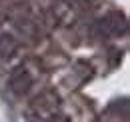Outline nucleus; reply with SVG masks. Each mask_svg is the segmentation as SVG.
Masks as SVG:
<instances>
[{
    "instance_id": "1",
    "label": "nucleus",
    "mask_w": 130,
    "mask_h": 122,
    "mask_svg": "<svg viewBox=\"0 0 130 122\" xmlns=\"http://www.w3.org/2000/svg\"><path fill=\"white\" fill-rule=\"evenodd\" d=\"M42 72L40 60H24L14 66L8 74V88L16 96H26L38 84V76Z\"/></svg>"
},
{
    "instance_id": "2",
    "label": "nucleus",
    "mask_w": 130,
    "mask_h": 122,
    "mask_svg": "<svg viewBox=\"0 0 130 122\" xmlns=\"http://www.w3.org/2000/svg\"><path fill=\"white\" fill-rule=\"evenodd\" d=\"M60 106V96L56 90H42L32 98L28 106V118L30 122H50L52 116L58 112Z\"/></svg>"
},
{
    "instance_id": "3",
    "label": "nucleus",
    "mask_w": 130,
    "mask_h": 122,
    "mask_svg": "<svg viewBox=\"0 0 130 122\" xmlns=\"http://www.w3.org/2000/svg\"><path fill=\"white\" fill-rule=\"evenodd\" d=\"M94 30L102 38H120V36H126V32H128L126 16L122 12H108V14L102 16L100 20L94 22Z\"/></svg>"
},
{
    "instance_id": "4",
    "label": "nucleus",
    "mask_w": 130,
    "mask_h": 122,
    "mask_svg": "<svg viewBox=\"0 0 130 122\" xmlns=\"http://www.w3.org/2000/svg\"><path fill=\"white\" fill-rule=\"evenodd\" d=\"M20 48H22V42L18 40L16 34L0 30V58H2V60L14 58L18 52H20Z\"/></svg>"
},
{
    "instance_id": "5",
    "label": "nucleus",
    "mask_w": 130,
    "mask_h": 122,
    "mask_svg": "<svg viewBox=\"0 0 130 122\" xmlns=\"http://www.w3.org/2000/svg\"><path fill=\"white\" fill-rule=\"evenodd\" d=\"M74 74H78L80 80H86V78L92 76V68H90V64H86V62H78V64H76V70H74Z\"/></svg>"
},
{
    "instance_id": "6",
    "label": "nucleus",
    "mask_w": 130,
    "mask_h": 122,
    "mask_svg": "<svg viewBox=\"0 0 130 122\" xmlns=\"http://www.w3.org/2000/svg\"><path fill=\"white\" fill-rule=\"evenodd\" d=\"M50 122H72V120H70L68 116H64V114H54Z\"/></svg>"
}]
</instances>
